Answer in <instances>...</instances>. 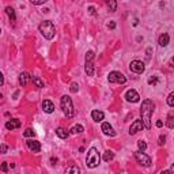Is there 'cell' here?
<instances>
[{
	"label": "cell",
	"mask_w": 174,
	"mask_h": 174,
	"mask_svg": "<svg viewBox=\"0 0 174 174\" xmlns=\"http://www.w3.org/2000/svg\"><path fill=\"white\" fill-rule=\"evenodd\" d=\"M154 102L151 99H144L141 102L140 107V113H141V121L145 129H151V116L154 113Z\"/></svg>",
	"instance_id": "6da1fadb"
},
{
	"label": "cell",
	"mask_w": 174,
	"mask_h": 174,
	"mask_svg": "<svg viewBox=\"0 0 174 174\" xmlns=\"http://www.w3.org/2000/svg\"><path fill=\"white\" fill-rule=\"evenodd\" d=\"M60 105H61V109L64 112V114L68 117V118H72L75 117V109H74V103H72V99L68 95H63L61 101H60Z\"/></svg>",
	"instance_id": "7a4b0ae2"
},
{
	"label": "cell",
	"mask_w": 174,
	"mask_h": 174,
	"mask_svg": "<svg viewBox=\"0 0 174 174\" xmlns=\"http://www.w3.org/2000/svg\"><path fill=\"white\" fill-rule=\"evenodd\" d=\"M38 30L44 36V38H46V40H52L53 37H55V33H56L55 26H53V23L50 21H44L38 26Z\"/></svg>",
	"instance_id": "3957f363"
},
{
	"label": "cell",
	"mask_w": 174,
	"mask_h": 174,
	"mask_svg": "<svg viewBox=\"0 0 174 174\" xmlns=\"http://www.w3.org/2000/svg\"><path fill=\"white\" fill-rule=\"evenodd\" d=\"M101 162V155L98 153V150L95 147H91L90 150H88L87 153V159H86V164L87 167H90V169H94V167H97L98 164Z\"/></svg>",
	"instance_id": "277c9868"
},
{
	"label": "cell",
	"mask_w": 174,
	"mask_h": 174,
	"mask_svg": "<svg viewBox=\"0 0 174 174\" xmlns=\"http://www.w3.org/2000/svg\"><path fill=\"white\" fill-rule=\"evenodd\" d=\"M94 57H95V53L93 50H88L86 53V65H84V69H86V74L88 76H93L94 75Z\"/></svg>",
	"instance_id": "5b68a950"
},
{
	"label": "cell",
	"mask_w": 174,
	"mask_h": 174,
	"mask_svg": "<svg viewBox=\"0 0 174 174\" xmlns=\"http://www.w3.org/2000/svg\"><path fill=\"white\" fill-rule=\"evenodd\" d=\"M107 79H109L110 83H120V84H124L125 82H126V78L121 74V72H118V71H113V72H110L109 76H107Z\"/></svg>",
	"instance_id": "8992f818"
},
{
	"label": "cell",
	"mask_w": 174,
	"mask_h": 174,
	"mask_svg": "<svg viewBox=\"0 0 174 174\" xmlns=\"http://www.w3.org/2000/svg\"><path fill=\"white\" fill-rule=\"evenodd\" d=\"M135 158H136V160H137V162L141 164V166L148 167L151 164V158L148 157V155H145L143 151H136V153H135Z\"/></svg>",
	"instance_id": "52a82bcc"
},
{
	"label": "cell",
	"mask_w": 174,
	"mask_h": 174,
	"mask_svg": "<svg viewBox=\"0 0 174 174\" xmlns=\"http://www.w3.org/2000/svg\"><path fill=\"white\" fill-rule=\"evenodd\" d=\"M129 68H131L132 72H135V74H143L144 72V63L140 61V60H133V61L131 63V65H129Z\"/></svg>",
	"instance_id": "ba28073f"
},
{
	"label": "cell",
	"mask_w": 174,
	"mask_h": 174,
	"mask_svg": "<svg viewBox=\"0 0 174 174\" xmlns=\"http://www.w3.org/2000/svg\"><path fill=\"white\" fill-rule=\"evenodd\" d=\"M143 128H144L143 121H141V120H136V121L132 122L131 128H129V133H131V135H135V133H137L139 131H141Z\"/></svg>",
	"instance_id": "9c48e42d"
},
{
	"label": "cell",
	"mask_w": 174,
	"mask_h": 174,
	"mask_svg": "<svg viewBox=\"0 0 174 174\" xmlns=\"http://www.w3.org/2000/svg\"><path fill=\"white\" fill-rule=\"evenodd\" d=\"M125 98L128 102H132V103H136L139 102V99H140V97H139V94L136 93L135 90H128L125 94Z\"/></svg>",
	"instance_id": "30bf717a"
},
{
	"label": "cell",
	"mask_w": 174,
	"mask_h": 174,
	"mask_svg": "<svg viewBox=\"0 0 174 174\" xmlns=\"http://www.w3.org/2000/svg\"><path fill=\"white\" fill-rule=\"evenodd\" d=\"M27 143V147H29V150H31L33 153H40L41 151V144H40V141H37V140H27L26 141Z\"/></svg>",
	"instance_id": "8fae6325"
},
{
	"label": "cell",
	"mask_w": 174,
	"mask_h": 174,
	"mask_svg": "<svg viewBox=\"0 0 174 174\" xmlns=\"http://www.w3.org/2000/svg\"><path fill=\"white\" fill-rule=\"evenodd\" d=\"M101 129H102V132L107 136H116V132L114 129H113V126L109 124V122H102V126H101Z\"/></svg>",
	"instance_id": "7c38bea8"
},
{
	"label": "cell",
	"mask_w": 174,
	"mask_h": 174,
	"mask_svg": "<svg viewBox=\"0 0 174 174\" xmlns=\"http://www.w3.org/2000/svg\"><path fill=\"white\" fill-rule=\"evenodd\" d=\"M21 126V121L18 118H12V120H8L7 122H6V128L8 129V131H14V129L19 128Z\"/></svg>",
	"instance_id": "4fadbf2b"
},
{
	"label": "cell",
	"mask_w": 174,
	"mask_h": 174,
	"mask_svg": "<svg viewBox=\"0 0 174 174\" xmlns=\"http://www.w3.org/2000/svg\"><path fill=\"white\" fill-rule=\"evenodd\" d=\"M30 80H33V76H30L27 72H22L19 75V84L21 86H26Z\"/></svg>",
	"instance_id": "5bb4252c"
},
{
	"label": "cell",
	"mask_w": 174,
	"mask_h": 174,
	"mask_svg": "<svg viewBox=\"0 0 174 174\" xmlns=\"http://www.w3.org/2000/svg\"><path fill=\"white\" fill-rule=\"evenodd\" d=\"M42 109H44V112H46V113H52L53 110H55V105H53L52 101L45 99L42 102Z\"/></svg>",
	"instance_id": "9a60e30c"
},
{
	"label": "cell",
	"mask_w": 174,
	"mask_h": 174,
	"mask_svg": "<svg viewBox=\"0 0 174 174\" xmlns=\"http://www.w3.org/2000/svg\"><path fill=\"white\" fill-rule=\"evenodd\" d=\"M91 117H93L94 121L99 122L103 120V117H105V114H103V112H101V110H93L91 112Z\"/></svg>",
	"instance_id": "2e32d148"
},
{
	"label": "cell",
	"mask_w": 174,
	"mask_h": 174,
	"mask_svg": "<svg viewBox=\"0 0 174 174\" xmlns=\"http://www.w3.org/2000/svg\"><path fill=\"white\" fill-rule=\"evenodd\" d=\"M169 41H170V37H169V34L167 33H163V34H160V37H159V45L160 46H166L167 44H169Z\"/></svg>",
	"instance_id": "e0dca14e"
},
{
	"label": "cell",
	"mask_w": 174,
	"mask_h": 174,
	"mask_svg": "<svg viewBox=\"0 0 174 174\" xmlns=\"http://www.w3.org/2000/svg\"><path fill=\"white\" fill-rule=\"evenodd\" d=\"M56 135H57L60 139H67L69 136V132L67 131V129H64V128H57V129H56Z\"/></svg>",
	"instance_id": "ac0fdd59"
},
{
	"label": "cell",
	"mask_w": 174,
	"mask_h": 174,
	"mask_svg": "<svg viewBox=\"0 0 174 174\" xmlns=\"http://www.w3.org/2000/svg\"><path fill=\"white\" fill-rule=\"evenodd\" d=\"M65 174H80V169H79L76 164H71V166L65 170Z\"/></svg>",
	"instance_id": "d6986e66"
},
{
	"label": "cell",
	"mask_w": 174,
	"mask_h": 174,
	"mask_svg": "<svg viewBox=\"0 0 174 174\" xmlns=\"http://www.w3.org/2000/svg\"><path fill=\"white\" fill-rule=\"evenodd\" d=\"M113 158H114V153H113V151L107 150V151H105V153H103L102 159L105 160V162H110V160H113Z\"/></svg>",
	"instance_id": "ffe728a7"
},
{
	"label": "cell",
	"mask_w": 174,
	"mask_h": 174,
	"mask_svg": "<svg viewBox=\"0 0 174 174\" xmlns=\"http://www.w3.org/2000/svg\"><path fill=\"white\" fill-rule=\"evenodd\" d=\"M83 131H84L83 126L79 125V124H78V125H74V126L71 128V133H74V135H79V133H82Z\"/></svg>",
	"instance_id": "44dd1931"
},
{
	"label": "cell",
	"mask_w": 174,
	"mask_h": 174,
	"mask_svg": "<svg viewBox=\"0 0 174 174\" xmlns=\"http://www.w3.org/2000/svg\"><path fill=\"white\" fill-rule=\"evenodd\" d=\"M6 12H7V15H8V18L11 19V22H15V11H14V8H11V7H7L6 8Z\"/></svg>",
	"instance_id": "7402d4cb"
},
{
	"label": "cell",
	"mask_w": 174,
	"mask_h": 174,
	"mask_svg": "<svg viewBox=\"0 0 174 174\" xmlns=\"http://www.w3.org/2000/svg\"><path fill=\"white\" fill-rule=\"evenodd\" d=\"M33 83L36 84V87H38V88H42V87H44L42 79L38 78V76H33Z\"/></svg>",
	"instance_id": "603a6c76"
},
{
	"label": "cell",
	"mask_w": 174,
	"mask_h": 174,
	"mask_svg": "<svg viewBox=\"0 0 174 174\" xmlns=\"http://www.w3.org/2000/svg\"><path fill=\"white\" fill-rule=\"evenodd\" d=\"M167 105L172 106V107H174V91H173L172 94H170L169 97H167Z\"/></svg>",
	"instance_id": "cb8c5ba5"
},
{
	"label": "cell",
	"mask_w": 174,
	"mask_h": 174,
	"mask_svg": "<svg viewBox=\"0 0 174 174\" xmlns=\"http://www.w3.org/2000/svg\"><path fill=\"white\" fill-rule=\"evenodd\" d=\"M23 136H25V137H33V136H34V131L31 128H27L26 131L23 132Z\"/></svg>",
	"instance_id": "d4e9b609"
},
{
	"label": "cell",
	"mask_w": 174,
	"mask_h": 174,
	"mask_svg": "<svg viewBox=\"0 0 174 174\" xmlns=\"http://www.w3.org/2000/svg\"><path fill=\"white\" fill-rule=\"evenodd\" d=\"M137 145H139V151H144L147 148V144H145L144 140H139L137 141Z\"/></svg>",
	"instance_id": "484cf974"
},
{
	"label": "cell",
	"mask_w": 174,
	"mask_h": 174,
	"mask_svg": "<svg viewBox=\"0 0 174 174\" xmlns=\"http://www.w3.org/2000/svg\"><path fill=\"white\" fill-rule=\"evenodd\" d=\"M109 8H110V11H112V12H114V11H116V8H117V3L114 2V0H110V2H109Z\"/></svg>",
	"instance_id": "4316f807"
},
{
	"label": "cell",
	"mask_w": 174,
	"mask_h": 174,
	"mask_svg": "<svg viewBox=\"0 0 174 174\" xmlns=\"http://www.w3.org/2000/svg\"><path fill=\"white\" fill-rule=\"evenodd\" d=\"M166 124H167V126H169V128H174V118H173V117H169V118H167V122H166Z\"/></svg>",
	"instance_id": "83f0119b"
},
{
	"label": "cell",
	"mask_w": 174,
	"mask_h": 174,
	"mask_svg": "<svg viewBox=\"0 0 174 174\" xmlns=\"http://www.w3.org/2000/svg\"><path fill=\"white\" fill-rule=\"evenodd\" d=\"M148 84H153V86H155V84H158V78L157 76H153L148 79Z\"/></svg>",
	"instance_id": "f1b7e54d"
},
{
	"label": "cell",
	"mask_w": 174,
	"mask_h": 174,
	"mask_svg": "<svg viewBox=\"0 0 174 174\" xmlns=\"http://www.w3.org/2000/svg\"><path fill=\"white\" fill-rule=\"evenodd\" d=\"M78 90H79V86L76 83H72L71 84V93H78Z\"/></svg>",
	"instance_id": "f546056e"
},
{
	"label": "cell",
	"mask_w": 174,
	"mask_h": 174,
	"mask_svg": "<svg viewBox=\"0 0 174 174\" xmlns=\"http://www.w3.org/2000/svg\"><path fill=\"white\" fill-rule=\"evenodd\" d=\"M46 0H31V4L34 6H40V4H44Z\"/></svg>",
	"instance_id": "4dcf8cb0"
},
{
	"label": "cell",
	"mask_w": 174,
	"mask_h": 174,
	"mask_svg": "<svg viewBox=\"0 0 174 174\" xmlns=\"http://www.w3.org/2000/svg\"><path fill=\"white\" fill-rule=\"evenodd\" d=\"M164 140H166V137H164V136H160V137H159V141H158V144H159V145L164 144Z\"/></svg>",
	"instance_id": "1f68e13d"
},
{
	"label": "cell",
	"mask_w": 174,
	"mask_h": 174,
	"mask_svg": "<svg viewBox=\"0 0 174 174\" xmlns=\"http://www.w3.org/2000/svg\"><path fill=\"white\" fill-rule=\"evenodd\" d=\"M2 170H3V173L7 172V162H3V164H2Z\"/></svg>",
	"instance_id": "d6a6232c"
},
{
	"label": "cell",
	"mask_w": 174,
	"mask_h": 174,
	"mask_svg": "<svg viewBox=\"0 0 174 174\" xmlns=\"http://www.w3.org/2000/svg\"><path fill=\"white\" fill-rule=\"evenodd\" d=\"M114 27H116V22L114 21H112V22H110V23H109V29H114Z\"/></svg>",
	"instance_id": "836d02e7"
},
{
	"label": "cell",
	"mask_w": 174,
	"mask_h": 174,
	"mask_svg": "<svg viewBox=\"0 0 174 174\" xmlns=\"http://www.w3.org/2000/svg\"><path fill=\"white\" fill-rule=\"evenodd\" d=\"M2 153L3 154L7 153V145H6V144H2Z\"/></svg>",
	"instance_id": "e575fe53"
},
{
	"label": "cell",
	"mask_w": 174,
	"mask_h": 174,
	"mask_svg": "<svg viewBox=\"0 0 174 174\" xmlns=\"http://www.w3.org/2000/svg\"><path fill=\"white\" fill-rule=\"evenodd\" d=\"M88 11H90V14H95V8L94 7H88Z\"/></svg>",
	"instance_id": "d590c367"
},
{
	"label": "cell",
	"mask_w": 174,
	"mask_h": 174,
	"mask_svg": "<svg viewBox=\"0 0 174 174\" xmlns=\"http://www.w3.org/2000/svg\"><path fill=\"white\" fill-rule=\"evenodd\" d=\"M162 125H163V122L160 121V120H159V121H157V126H158V128H160Z\"/></svg>",
	"instance_id": "8d00e7d4"
},
{
	"label": "cell",
	"mask_w": 174,
	"mask_h": 174,
	"mask_svg": "<svg viewBox=\"0 0 174 174\" xmlns=\"http://www.w3.org/2000/svg\"><path fill=\"white\" fill-rule=\"evenodd\" d=\"M160 174H170V172H169V170H163V172L160 173Z\"/></svg>",
	"instance_id": "74e56055"
},
{
	"label": "cell",
	"mask_w": 174,
	"mask_h": 174,
	"mask_svg": "<svg viewBox=\"0 0 174 174\" xmlns=\"http://www.w3.org/2000/svg\"><path fill=\"white\" fill-rule=\"evenodd\" d=\"M172 172L174 173V163H173V166H172Z\"/></svg>",
	"instance_id": "f35d334b"
},
{
	"label": "cell",
	"mask_w": 174,
	"mask_h": 174,
	"mask_svg": "<svg viewBox=\"0 0 174 174\" xmlns=\"http://www.w3.org/2000/svg\"><path fill=\"white\" fill-rule=\"evenodd\" d=\"M172 61H173V64H174V57H173V60H172Z\"/></svg>",
	"instance_id": "ab89813d"
}]
</instances>
